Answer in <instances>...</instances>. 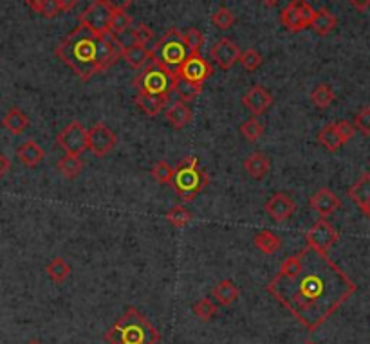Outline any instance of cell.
<instances>
[{
    "instance_id": "cell-1",
    "label": "cell",
    "mask_w": 370,
    "mask_h": 344,
    "mask_svg": "<svg viewBox=\"0 0 370 344\" xmlns=\"http://www.w3.org/2000/svg\"><path fill=\"white\" fill-rule=\"evenodd\" d=\"M358 285L338 263L314 247L307 246L282 261L267 292L307 332H316L340 308Z\"/></svg>"
},
{
    "instance_id": "cell-2",
    "label": "cell",
    "mask_w": 370,
    "mask_h": 344,
    "mask_svg": "<svg viewBox=\"0 0 370 344\" xmlns=\"http://www.w3.org/2000/svg\"><path fill=\"white\" fill-rule=\"evenodd\" d=\"M55 55L82 81H89L96 74L110 69L121 58V51L110 35L98 36L79 25L60 42Z\"/></svg>"
},
{
    "instance_id": "cell-3",
    "label": "cell",
    "mask_w": 370,
    "mask_h": 344,
    "mask_svg": "<svg viewBox=\"0 0 370 344\" xmlns=\"http://www.w3.org/2000/svg\"><path fill=\"white\" fill-rule=\"evenodd\" d=\"M105 341L109 344H158L161 334L138 308L130 306L105 332Z\"/></svg>"
},
{
    "instance_id": "cell-4",
    "label": "cell",
    "mask_w": 370,
    "mask_h": 344,
    "mask_svg": "<svg viewBox=\"0 0 370 344\" xmlns=\"http://www.w3.org/2000/svg\"><path fill=\"white\" fill-rule=\"evenodd\" d=\"M208 182H210L208 173L199 166V159L188 155L175 166L170 186L184 202H192L208 186Z\"/></svg>"
},
{
    "instance_id": "cell-5",
    "label": "cell",
    "mask_w": 370,
    "mask_h": 344,
    "mask_svg": "<svg viewBox=\"0 0 370 344\" xmlns=\"http://www.w3.org/2000/svg\"><path fill=\"white\" fill-rule=\"evenodd\" d=\"M152 53L153 59H158L163 67H166V69L172 70V72H177L179 67L186 62L188 56L192 55V49H190V45L186 44L184 33L172 27V29L166 31V33L159 38V42L156 44Z\"/></svg>"
},
{
    "instance_id": "cell-6",
    "label": "cell",
    "mask_w": 370,
    "mask_h": 344,
    "mask_svg": "<svg viewBox=\"0 0 370 344\" xmlns=\"http://www.w3.org/2000/svg\"><path fill=\"white\" fill-rule=\"evenodd\" d=\"M175 83H177V74L168 70L153 58L145 67L143 72L134 79V87L138 89V92L158 94V96H170V92L175 90Z\"/></svg>"
},
{
    "instance_id": "cell-7",
    "label": "cell",
    "mask_w": 370,
    "mask_h": 344,
    "mask_svg": "<svg viewBox=\"0 0 370 344\" xmlns=\"http://www.w3.org/2000/svg\"><path fill=\"white\" fill-rule=\"evenodd\" d=\"M114 10L103 0H94L92 4L78 16L79 25H84L94 35L109 36L110 35V22H112Z\"/></svg>"
},
{
    "instance_id": "cell-8",
    "label": "cell",
    "mask_w": 370,
    "mask_h": 344,
    "mask_svg": "<svg viewBox=\"0 0 370 344\" xmlns=\"http://www.w3.org/2000/svg\"><path fill=\"white\" fill-rule=\"evenodd\" d=\"M314 16L316 10L309 2H306V0H291V2L282 10L280 22L287 31L298 33V31L311 27Z\"/></svg>"
},
{
    "instance_id": "cell-9",
    "label": "cell",
    "mask_w": 370,
    "mask_h": 344,
    "mask_svg": "<svg viewBox=\"0 0 370 344\" xmlns=\"http://www.w3.org/2000/svg\"><path fill=\"white\" fill-rule=\"evenodd\" d=\"M56 144L65 152V155H82L89 144V130L79 123L73 121L56 135Z\"/></svg>"
},
{
    "instance_id": "cell-10",
    "label": "cell",
    "mask_w": 370,
    "mask_h": 344,
    "mask_svg": "<svg viewBox=\"0 0 370 344\" xmlns=\"http://www.w3.org/2000/svg\"><path fill=\"white\" fill-rule=\"evenodd\" d=\"M356 128L349 121H336V123L325 124L318 133V143L325 148L327 152H338L343 144H347L354 137Z\"/></svg>"
},
{
    "instance_id": "cell-11",
    "label": "cell",
    "mask_w": 370,
    "mask_h": 344,
    "mask_svg": "<svg viewBox=\"0 0 370 344\" xmlns=\"http://www.w3.org/2000/svg\"><path fill=\"white\" fill-rule=\"evenodd\" d=\"M338 240H340V233L336 231L334 227L327 222V218H320V220L312 224L311 229L306 233L307 246L314 247V249H318V251L321 252L329 251Z\"/></svg>"
},
{
    "instance_id": "cell-12",
    "label": "cell",
    "mask_w": 370,
    "mask_h": 344,
    "mask_svg": "<svg viewBox=\"0 0 370 344\" xmlns=\"http://www.w3.org/2000/svg\"><path fill=\"white\" fill-rule=\"evenodd\" d=\"M118 144V137L116 133L110 130L105 123H96L92 124V128H89V144H87V150L92 152V155L96 157H107L114 148Z\"/></svg>"
},
{
    "instance_id": "cell-13",
    "label": "cell",
    "mask_w": 370,
    "mask_h": 344,
    "mask_svg": "<svg viewBox=\"0 0 370 344\" xmlns=\"http://www.w3.org/2000/svg\"><path fill=\"white\" fill-rule=\"evenodd\" d=\"M175 74H177L179 79H186V81H192V83L204 85V81L213 74V69L212 65L201 56V53H192Z\"/></svg>"
},
{
    "instance_id": "cell-14",
    "label": "cell",
    "mask_w": 370,
    "mask_h": 344,
    "mask_svg": "<svg viewBox=\"0 0 370 344\" xmlns=\"http://www.w3.org/2000/svg\"><path fill=\"white\" fill-rule=\"evenodd\" d=\"M213 62L221 67L222 70H230L235 67V64L241 62L242 51L238 49V45L232 42L230 38H221L213 44L212 51H210Z\"/></svg>"
},
{
    "instance_id": "cell-15",
    "label": "cell",
    "mask_w": 370,
    "mask_h": 344,
    "mask_svg": "<svg viewBox=\"0 0 370 344\" xmlns=\"http://www.w3.org/2000/svg\"><path fill=\"white\" fill-rule=\"evenodd\" d=\"M264 209H266L267 217L271 218L273 222L280 224V222L289 220L295 215L296 202L286 193H275L273 197L267 198V202L264 204Z\"/></svg>"
},
{
    "instance_id": "cell-16",
    "label": "cell",
    "mask_w": 370,
    "mask_h": 344,
    "mask_svg": "<svg viewBox=\"0 0 370 344\" xmlns=\"http://www.w3.org/2000/svg\"><path fill=\"white\" fill-rule=\"evenodd\" d=\"M273 101H275L273 94L267 89H264V87H260V85H253L251 89L242 96V105H244L255 118L266 112L273 105Z\"/></svg>"
},
{
    "instance_id": "cell-17",
    "label": "cell",
    "mask_w": 370,
    "mask_h": 344,
    "mask_svg": "<svg viewBox=\"0 0 370 344\" xmlns=\"http://www.w3.org/2000/svg\"><path fill=\"white\" fill-rule=\"evenodd\" d=\"M309 204L321 218L331 217L332 213H336L341 207L340 197L334 191H331L329 187H320L318 191L309 198Z\"/></svg>"
},
{
    "instance_id": "cell-18",
    "label": "cell",
    "mask_w": 370,
    "mask_h": 344,
    "mask_svg": "<svg viewBox=\"0 0 370 344\" xmlns=\"http://www.w3.org/2000/svg\"><path fill=\"white\" fill-rule=\"evenodd\" d=\"M168 96H158V94H148V92H138L136 96V105L138 109L148 116V118H156L158 114L163 112L166 107Z\"/></svg>"
},
{
    "instance_id": "cell-19",
    "label": "cell",
    "mask_w": 370,
    "mask_h": 344,
    "mask_svg": "<svg viewBox=\"0 0 370 344\" xmlns=\"http://www.w3.org/2000/svg\"><path fill=\"white\" fill-rule=\"evenodd\" d=\"M16 157L20 159V163L24 164V166L36 168L42 161H44L45 152L42 150V146H40L36 141L27 139L25 143H22L16 148Z\"/></svg>"
},
{
    "instance_id": "cell-20",
    "label": "cell",
    "mask_w": 370,
    "mask_h": 344,
    "mask_svg": "<svg viewBox=\"0 0 370 344\" xmlns=\"http://www.w3.org/2000/svg\"><path fill=\"white\" fill-rule=\"evenodd\" d=\"M121 58L125 59V64L129 65V67L139 70L145 69V67L152 62L153 53L148 49L147 45L136 44L132 45V47H129V49H125L123 53H121Z\"/></svg>"
},
{
    "instance_id": "cell-21",
    "label": "cell",
    "mask_w": 370,
    "mask_h": 344,
    "mask_svg": "<svg viewBox=\"0 0 370 344\" xmlns=\"http://www.w3.org/2000/svg\"><path fill=\"white\" fill-rule=\"evenodd\" d=\"M244 170H246L247 175L251 178L262 181V178L269 173V170H271V163H269V159H267L266 153L255 152L244 159Z\"/></svg>"
},
{
    "instance_id": "cell-22",
    "label": "cell",
    "mask_w": 370,
    "mask_h": 344,
    "mask_svg": "<svg viewBox=\"0 0 370 344\" xmlns=\"http://www.w3.org/2000/svg\"><path fill=\"white\" fill-rule=\"evenodd\" d=\"M164 118L175 130H183L186 124L192 123L193 112L184 101H175L172 107H168L166 112H164Z\"/></svg>"
},
{
    "instance_id": "cell-23",
    "label": "cell",
    "mask_w": 370,
    "mask_h": 344,
    "mask_svg": "<svg viewBox=\"0 0 370 344\" xmlns=\"http://www.w3.org/2000/svg\"><path fill=\"white\" fill-rule=\"evenodd\" d=\"M2 127H4L11 135H20L25 128L29 127V118H27V114H25L24 110L13 107V109L8 110L4 118H2Z\"/></svg>"
},
{
    "instance_id": "cell-24",
    "label": "cell",
    "mask_w": 370,
    "mask_h": 344,
    "mask_svg": "<svg viewBox=\"0 0 370 344\" xmlns=\"http://www.w3.org/2000/svg\"><path fill=\"white\" fill-rule=\"evenodd\" d=\"M349 198H351L360 209L365 207L367 204H370V173H363V175L349 187Z\"/></svg>"
},
{
    "instance_id": "cell-25",
    "label": "cell",
    "mask_w": 370,
    "mask_h": 344,
    "mask_svg": "<svg viewBox=\"0 0 370 344\" xmlns=\"http://www.w3.org/2000/svg\"><path fill=\"white\" fill-rule=\"evenodd\" d=\"M336 25H338V18H336L334 13H331V11L325 10V8H321V10L316 11L311 29L314 31L318 36H327L336 29Z\"/></svg>"
},
{
    "instance_id": "cell-26",
    "label": "cell",
    "mask_w": 370,
    "mask_h": 344,
    "mask_svg": "<svg viewBox=\"0 0 370 344\" xmlns=\"http://www.w3.org/2000/svg\"><path fill=\"white\" fill-rule=\"evenodd\" d=\"M212 295L215 297V301H217L219 305L230 306L238 300V289L232 280H222L219 281L217 285L213 287Z\"/></svg>"
},
{
    "instance_id": "cell-27",
    "label": "cell",
    "mask_w": 370,
    "mask_h": 344,
    "mask_svg": "<svg viewBox=\"0 0 370 344\" xmlns=\"http://www.w3.org/2000/svg\"><path fill=\"white\" fill-rule=\"evenodd\" d=\"M253 246L257 247L262 254H275L282 249V238L278 235H275L273 231H264L257 233L255 238H253Z\"/></svg>"
},
{
    "instance_id": "cell-28",
    "label": "cell",
    "mask_w": 370,
    "mask_h": 344,
    "mask_svg": "<svg viewBox=\"0 0 370 344\" xmlns=\"http://www.w3.org/2000/svg\"><path fill=\"white\" fill-rule=\"evenodd\" d=\"M45 274L49 276V280L53 281V283L60 285V283H64V281L69 278L71 265L64 260V258H60L58 256V258H53V260L47 263V267H45Z\"/></svg>"
},
{
    "instance_id": "cell-29",
    "label": "cell",
    "mask_w": 370,
    "mask_h": 344,
    "mask_svg": "<svg viewBox=\"0 0 370 344\" xmlns=\"http://www.w3.org/2000/svg\"><path fill=\"white\" fill-rule=\"evenodd\" d=\"M56 168L67 181H74L84 170V161L78 155H65L56 163Z\"/></svg>"
},
{
    "instance_id": "cell-30",
    "label": "cell",
    "mask_w": 370,
    "mask_h": 344,
    "mask_svg": "<svg viewBox=\"0 0 370 344\" xmlns=\"http://www.w3.org/2000/svg\"><path fill=\"white\" fill-rule=\"evenodd\" d=\"M334 90H332L331 85L327 83L316 85L311 92V103L314 105L316 109H327V107H331V105L334 103Z\"/></svg>"
},
{
    "instance_id": "cell-31",
    "label": "cell",
    "mask_w": 370,
    "mask_h": 344,
    "mask_svg": "<svg viewBox=\"0 0 370 344\" xmlns=\"http://www.w3.org/2000/svg\"><path fill=\"white\" fill-rule=\"evenodd\" d=\"M192 213L188 211L184 206H173L172 209L166 211V222L170 226L177 227V229H183L186 227L190 222H192Z\"/></svg>"
},
{
    "instance_id": "cell-32",
    "label": "cell",
    "mask_w": 370,
    "mask_h": 344,
    "mask_svg": "<svg viewBox=\"0 0 370 344\" xmlns=\"http://www.w3.org/2000/svg\"><path fill=\"white\" fill-rule=\"evenodd\" d=\"M175 92L179 94L181 101H193L197 98L199 94L203 92V85L201 83H192V81H186V79H179L175 83Z\"/></svg>"
},
{
    "instance_id": "cell-33",
    "label": "cell",
    "mask_w": 370,
    "mask_h": 344,
    "mask_svg": "<svg viewBox=\"0 0 370 344\" xmlns=\"http://www.w3.org/2000/svg\"><path fill=\"white\" fill-rule=\"evenodd\" d=\"M193 314L197 319H201L203 323H208V321H212L215 315H217L219 308L215 303H212V300H208V297H203V300H199L195 305H193Z\"/></svg>"
},
{
    "instance_id": "cell-34",
    "label": "cell",
    "mask_w": 370,
    "mask_h": 344,
    "mask_svg": "<svg viewBox=\"0 0 370 344\" xmlns=\"http://www.w3.org/2000/svg\"><path fill=\"white\" fill-rule=\"evenodd\" d=\"M241 133L242 137L247 139L249 143H255V141H258V139L264 135V127H262L260 121L253 116V118H249L247 121H244V123L241 124Z\"/></svg>"
},
{
    "instance_id": "cell-35",
    "label": "cell",
    "mask_w": 370,
    "mask_h": 344,
    "mask_svg": "<svg viewBox=\"0 0 370 344\" xmlns=\"http://www.w3.org/2000/svg\"><path fill=\"white\" fill-rule=\"evenodd\" d=\"M173 172H175V168H172L164 161H159L152 166V178L153 181H158L159 184H172L173 181Z\"/></svg>"
},
{
    "instance_id": "cell-36",
    "label": "cell",
    "mask_w": 370,
    "mask_h": 344,
    "mask_svg": "<svg viewBox=\"0 0 370 344\" xmlns=\"http://www.w3.org/2000/svg\"><path fill=\"white\" fill-rule=\"evenodd\" d=\"M212 24L219 29H230L233 24H235V15H233L232 10L227 8H219L215 13L212 15Z\"/></svg>"
},
{
    "instance_id": "cell-37",
    "label": "cell",
    "mask_w": 370,
    "mask_h": 344,
    "mask_svg": "<svg viewBox=\"0 0 370 344\" xmlns=\"http://www.w3.org/2000/svg\"><path fill=\"white\" fill-rule=\"evenodd\" d=\"M262 62H264V58H262V55L258 51L247 49L241 55V62H238V64H241L247 72H253V70H257L258 67H260Z\"/></svg>"
},
{
    "instance_id": "cell-38",
    "label": "cell",
    "mask_w": 370,
    "mask_h": 344,
    "mask_svg": "<svg viewBox=\"0 0 370 344\" xmlns=\"http://www.w3.org/2000/svg\"><path fill=\"white\" fill-rule=\"evenodd\" d=\"M130 24H132V18L129 16L127 11H114L112 22H110V36L118 35L121 31L129 29Z\"/></svg>"
},
{
    "instance_id": "cell-39",
    "label": "cell",
    "mask_w": 370,
    "mask_h": 344,
    "mask_svg": "<svg viewBox=\"0 0 370 344\" xmlns=\"http://www.w3.org/2000/svg\"><path fill=\"white\" fill-rule=\"evenodd\" d=\"M114 44L118 45L119 51L123 53L125 49H129V47H132V45L138 44V40H136V33H134V29H125L121 31V33H118V35L112 36Z\"/></svg>"
},
{
    "instance_id": "cell-40",
    "label": "cell",
    "mask_w": 370,
    "mask_h": 344,
    "mask_svg": "<svg viewBox=\"0 0 370 344\" xmlns=\"http://www.w3.org/2000/svg\"><path fill=\"white\" fill-rule=\"evenodd\" d=\"M354 128L360 130L365 137H370V107L361 109L360 112L354 116Z\"/></svg>"
},
{
    "instance_id": "cell-41",
    "label": "cell",
    "mask_w": 370,
    "mask_h": 344,
    "mask_svg": "<svg viewBox=\"0 0 370 344\" xmlns=\"http://www.w3.org/2000/svg\"><path fill=\"white\" fill-rule=\"evenodd\" d=\"M184 38H186V44L190 45L192 53H199L204 44V35L201 33V29H197V27H190V29L184 33Z\"/></svg>"
},
{
    "instance_id": "cell-42",
    "label": "cell",
    "mask_w": 370,
    "mask_h": 344,
    "mask_svg": "<svg viewBox=\"0 0 370 344\" xmlns=\"http://www.w3.org/2000/svg\"><path fill=\"white\" fill-rule=\"evenodd\" d=\"M38 13L44 16V18H55L60 13L58 0H42V2H40Z\"/></svg>"
},
{
    "instance_id": "cell-43",
    "label": "cell",
    "mask_w": 370,
    "mask_h": 344,
    "mask_svg": "<svg viewBox=\"0 0 370 344\" xmlns=\"http://www.w3.org/2000/svg\"><path fill=\"white\" fill-rule=\"evenodd\" d=\"M134 33H136V40H138L139 45H147L148 42L153 38V31L145 24H139L138 27L134 29Z\"/></svg>"
},
{
    "instance_id": "cell-44",
    "label": "cell",
    "mask_w": 370,
    "mask_h": 344,
    "mask_svg": "<svg viewBox=\"0 0 370 344\" xmlns=\"http://www.w3.org/2000/svg\"><path fill=\"white\" fill-rule=\"evenodd\" d=\"M114 11H127L134 4V0H103Z\"/></svg>"
},
{
    "instance_id": "cell-45",
    "label": "cell",
    "mask_w": 370,
    "mask_h": 344,
    "mask_svg": "<svg viewBox=\"0 0 370 344\" xmlns=\"http://www.w3.org/2000/svg\"><path fill=\"white\" fill-rule=\"evenodd\" d=\"M10 168H11V163H10V159L5 157L4 153H0V178L4 177L5 173L10 172Z\"/></svg>"
},
{
    "instance_id": "cell-46",
    "label": "cell",
    "mask_w": 370,
    "mask_h": 344,
    "mask_svg": "<svg viewBox=\"0 0 370 344\" xmlns=\"http://www.w3.org/2000/svg\"><path fill=\"white\" fill-rule=\"evenodd\" d=\"M58 4H60V11H71L76 8L78 0H58Z\"/></svg>"
},
{
    "instance_id": "cell-47",
    "label": "cell",
    "mask_w": 370,
    "mask_h": 344,
    "mask_svg": "<svg viewBox=\"0 0 370 344\" xmlns=\"http://www.w3.org/2000/svg\"><path fill=\"white\" fill-rule=\"evenodd\" d=\"M349 2L354 5L356 10H360V11H365L370 5V0H349Z\"/></svg>"
},
{
    "instance_id": "cell-48",
    "label": "cell",
    "mask_w": 370,
    "mask_h": 344,
    "mask_svg": "<svg viewBox=\"0 0 370 344\" xmlns=\"http://www.w3.org/2000/svg\"><path fill=\"white\" fill-rule=\"evenodd\" d=\"M40 2H42V0H25V4L29 5V10L35 11V13L40 11Z\"/></svg>"
},
{
    "instance_id": "cell-49",
    "label": "cell",
    "mask_w": 370,
    "mask_h": 344,
    "mask_svg": "<svg viewBox=\"0 0 370 344\" xmlns=\"http://www.w3.org/2000/svg\"><path fill=\"white\" fill-rule=\"evenodd\" d=\"M361 211H363V215L370 220V204H367L365 207H361Z\"/></svg>"
},
{
    "instance_id": "cell-50",
    "label": "cell",
    "mask_w": 370,
    "mask_h": 344,
    "mask_svg": "<svg viewBox=\"0 0 370 344\" xmlns=\"http://www.w3.org/2000/svg\"><path fill=\"white\" fill-rule=\"evenodd\" d=\"M262 2H264L266 5H269V8H273V5H277L280 0H262Z\"/></svg>"
},
{
    "instance_id": "cell-51",
    "label": "cell",
    "mask_w": 370,
    "mask_h": 344,
    "mask_svg": "<svg viewBox=\"0 0 370 344\" xmlns=\"http://www.w3.org/2000/svg\"><path fill=\"white\" fill-rule=\"evenodd\" d=\"M301 344H316V343H314V341H304Z\"/></svg>"
},
{
    "instance_id": "cell-52",
    "label": "cell",
    "mask_w": 370,
    "mask_h": 344,
    "mask_svg": "<svg viewBox=\"0 0 370 344\" xmlns=\"http://www.w3.org/2000/svg\"><path fill=\"white\" fill-rule=\"evenodd\" d=\"M27 344H42V343H40V341H29Z\"/></svg>"
}]
</instances>
